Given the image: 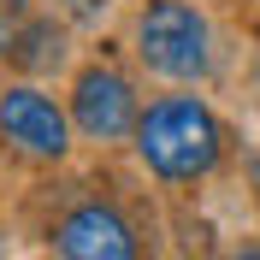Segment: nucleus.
<instances>
[{"instance_id":"f257e3e1","label":"nucleus","mask_w":260,"mask_h":260,"mask_svg":"<svg viewBox=\"0 0 260 260\" xmlns=\"http://www.w3.org/2000/svg\"><path fill=\"white\" fill-rule=\"evenodd\" d=\"M219 148H225V130L207 113V101H195V95H166L136 118V154L166 183L207 178L219 166Z\"/></svg>"},{"instance_id":"f03ea898","label":"nucleus","mask_w":260,"mask_h":260,"mask_svg":"<svg viewBox=\"0 0 260 260\" xmlns=\"http://www.w3.org/2000/svg\"><path fill=\"white\" fill-rule=\"evenodd\" d=\"M136 59L172 83H195L213 65V30L189 0H148L136 18Z\"/></svg>"},{"instance_id":"7ed1b4c3","label":"nucleus","mask_w":260,"mask_h":260,"mask_svg":"<svg viewBox=\"0 0 260 260\" xmlns=\"http://www.w3.org/2000/svg\"><path fill=\"white\" fill-rule=\"evenodd\" d=\"M0 136L30 154V160H59L71 148V124L53 107V95H42L36 83H6L0 89Z\"/></svg>"},{"instance_id":"20e7f679","label":"nucleus","mask_w":260,"mask_h":260,"mask_svg":"<svg viewBox=\"0 0 260 260\" xmlns=\"http://www.w3.org/2000/svg\"><path fill=\"white\" fill-rule=\"evenodd\" d=\"M71 118H77L83 136H95V142H118L124 130H136V95H130V83L118 77L113 65H89L77 71V89H71Z\"/></svg>"},{"instance_id":"39448f33","label":"nucleus","mask_w":260,"mask_h":260,"mask_svg":"<svg viewBox=\"0 0 260 260\" xmlns=\"http://www.w3.org/2000/svg\"><path fill=\"white\" fill-rule=\"evenodd\" d=\"M53 248L71 254V260H130V254H136V237H130V225L118 219L113 207L83 201V207H71V213L59 219Z\"/></svg>"},{"instance_id":"423d86ee","label":"nucleus","mask_w":260,"mask_h":260,"mask_svg":"<svg viewBox=\"0 0 260 260\" xmlns=\"http://www.w3.org/2000/svg\"><path fill=\"white\" fill-rule=\"evenodd\" d=\"M65 6H71V12H77V18H95L101 6H107V0H65Z\"/></svg>"}]
</instances>
